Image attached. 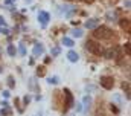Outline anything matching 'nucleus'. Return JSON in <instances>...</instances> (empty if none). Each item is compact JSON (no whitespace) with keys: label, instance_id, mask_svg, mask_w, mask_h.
<instances>
[{"label":"nucleus","instance_id":"obj_1","mask_svg":"<svg viewBox=\"0 0 131 116\" xmlns=\"http://www.w3.org/2000/svg\"><path fill=\"white\" fill-rule=\"evenodd\" d=\"M93 35H95L98 40H108V38L113 37V31L110 28H107V26H96Z\"/></svg>","mask_w":131,"mask_h":116},{"label":"nucleus","instance_id":"obj_2","mask_svg":"<svg viewBox=\"0 0 131 116\" xmlns=\"http://www.w3.org/2000/svg\"><path fill=\"white\" fill-rule=\"evenodd\" d=\"M85 47H87L89 52H92V54H95V55H101V52H102L101 44L96 43V41H93V40H89V41L85 43Z\"/></svg>","mask_w":131,"mask_h":116},{"label":"nucleus","instance_id":"obj_3","mask_svg":"<svg viewBox=\"0 0 131 116\" xmlns=\"http://www.w3.org/2000/svg\"><path fill=\"white\" fill-rule=\"evenodd\" d=\"M101 86L104 87V89H107V90H110V89H113L114 86V78L113 76H101Z\"/></svg>","mask_w":131,"mask_h":116},{"label":"nucleus","instance_id":"obj_4","mask_svg":"<svg viewBox=\"0 0 131 116\" xmlns=\"http://www.w3.org/2000/svg\"><path fill=\"white\" fill-rule=\"evenodd\" d=\"M64 96H66V107H64V112L66 110H69L70 107H73V95H72V92L69 90V89H64Z\"/></svg>","mask_w":131,"mask_h":116},{"label":"nucleus","instance_id":"obj_5","mask_svg":"<svg viewBox=\"0 0 131 116\" xmlns=\"http://www.w3.org/2000/svg\"><path fill=\"white\" fill-rule=\"evenodd\" d=\"M49 20H50L49 12H44V11H40V12H38V22L41 23V26H43V28H44V26H47Z\"/></svg>","mask_w":131,"mask_h":116},{"label":"nucleus","instance_id":"obj_6","mask_svg":"<svg viewBox=\"0 0 131 116\" xmlns=\"http://www.w3.org/2000/svg\"><path fill=\"white\" fill-rule=\"evenodd\" d=\"M104 57L108 58V60H111V58H117L119 57V47L116 46V47H110V49H107V51L104 52Z\"/></svg>","mask_w":131,"mask_h":116},{"label":"nucleus","instance_id":"obj_7","mask_svg":"<svg viewBox=\"0 0 131 116\" xmlns=\"http://www.w3.org/2000/svg\"><path fill=\"white\" fill-rule=\"evenodd\" d=\"M34 55H35V57H38V55H43V54H44V46H43V44H40V43H37V44H35V46H34Z\"/></svg>","mask_w":131,"mask_h":116},{"label":"nucleus","instance_id":"obj_8","mask_svg":"<svg viewBox=\"0 0 131 116\" xmlns=\"http://www.w3.org/2000/svg\"><path fill=\"white\" fill-rule=\"evenodd\" d=\"M96 26H99V20L98 18H90L85 22V28L87 29H95Z\"/></svg>","mask_w":131,"mask_h":116},{"label":"nucleus","instance_id":"obj_9","mask_svg":"<svg viewBox=\"0 0 131 116\" xmlns=\"http://www.w3.org/2000/svg\"><path fill=\"white\" fill-rule=\"evenodd\" d=\"M119 25H121L122 29H125L127 32H130V18H121L119 20Z\"/></svg>","mask_w":131,"mask_h":116},{"label":"nucleus","instance_id":"obj_10","mask_svg":"<svg viewBox=\"0 0 131 116\" xmlns=\"http://www.w3.org/2000/svg\"><path fill=\"white\" fill-rule=\"evenodd\" d=\"M105 17H107L108 22H116V20H117V12H116V11H108Z\"/></svg>","mask_w":131,"mask_h":116},{"label":"nucleus","instance_id":"obj_11","mask_svg":"<svg viewBox=\"0 0 131 116\" xmlns=\"http://www.w3.org/2000/svg\"><path fill=\"white\" fill-rule=\"evenodd\" d=\"M67 58H69V61H72V63H76V61L79 60V55H78L75 51H70V52L67 54Z\"/></svg>","mask_w":131,"mask_h":116},{"label":"nucleus","instance_id":"obj_12","mask_svg":"<svg viewBox=\"0 0 131 116\" xmlns=\"http://www.w3.org/2000/svg\"><path fill=\"white\" fill-rule=\"evenodd\" d=\"M6 52H8V55H9V57H15V55H17V49H15V46H14V44H9V46H8V49H6Z\"/></svg>","mask_w":131,"mask_h":116},{"label":"nucleus","instance_id":"obj_13","mask_svg":"<svg viewBox=\"0 0 131 116\" xmlns=\"http://www.w3.org/2000/svg\"><path fill=\"white\" fill-rule=\"evenodd\" d=\"M46 75V67L44 66H38L37 67V76H44Z\"/></svg>","mask_w":131,"mask_h":116},{"label":"nucleus","instance_id":"obj_14","mask_svg":"<svg viewBox=\"0 0 131 116\" xmlns=\"http://www.w3.org/2000/svg\"><path fill=\"white\" fill-rule=\"evenodd\" d=\"M63 44H64V46H67V47H73V44H75V43H73V40H72V38H67V37H64V38H63Z\"/></svg>","mask_w":131,"mask_h":116},{"label":"nucleus","instance_id":"obj_15","mask_svg":"<svg viewBox=\"0 0 131 116\" xmlns=\"http://www.w3.org/2000/svg\"><path fill=\"white\" fill-rule=\"evenodd\" d=\"M72 35H73V37H75V38H81V37H82V31H81V29H73V31H72Z\"/></svg>","mask_w":131,"mask_h":116},{"label":"nucleus","instance_id":"obj_16","mask_svg":"<svg viewBox=\"0 0 131 116\" xmlns=\"http://www.w3.org/2000/svg\"><path fill=\"white\" fill-rule=\"evenodd\" d=\"M47 83L55 86V84H58V83H60V78H58V76H50V78H47Z\"/></svg>","mask_w":131,"mask_h":116},{"label":"nucleus","instance_id":"obj_17","mask_svg":"<svg viewBox=\"0 0 131 116\" xmlns=\"http://www.w3.org/2000/svg\"><path fill=\"white\" fill-rule=\"evenodd\" d=\"M90 104H92V98H90L89 95H85V96H84V107H85V109H89V107H90Z\"/></svg>","mask_w":131,"mask_h":116},{"label":"nucleus","instance_id":"obj_18","mask_svg":"<svg viewBox=\"0 0 131 116\" xmlns=\"http://www.w3.org/2000/svg\"><path fill=\"white\" fill-rule=\"evenodd\" d=\"M122 87H124V90H125V93H127V99H130V83H124Z\"/></svg>","mask_w":131,"mask_h":116},{"label":"nucleus","instance_id":"obj_19","mask_svg":"<svg viewBox=\"0 0 131 116\" xmlns=\"http://www.w3.org/2000/svg\"><path fill=\"white\" fill-rule=\"evenodd\" d=\"M8 86H9V89H14V87H15V81H14V76H8Z\"/></svg>","mask_w":131,"mask_h":116},{"label":"nucleus","instance_id":"obj_20","mask_svg":"<svg viewBox=\"0 0 131 116\" xmlns=\"http://www.w3.org/2000/svg\"><path fill=\"white\" fill-rule=\"evenodd\" d=\"M18 52H20V55H21V57H25V55H26V47H25V44H23V43L20 44V47H18Z\"/></svg>","mask_w":131,"mask_h":116},{"label":"nucleus","instance_id":"obj_21","mask_svg":"<svg viewBox=\"0 0 131 116\" xmlns=\"http://www.w3.org/2000/svg\"><path fill=\"white\" fill-rule=\"evenodd\" d=\"M50 54H52V57H57V55L61 54V49H60V47H53V49L50 51Z\"/></svg>","mask_w":131,"mask_h":116},{"label":"nucleus","instance_id":"obj_22","mask_svg":"<svg viewBox=\"0 0 131 116\" xmlns=\"http://www.w3.org/2000/svg\"><path fill=\"white\" fill-rule=\"evenodd\" d=\"M2 115L3 116H9L11 115V109H9V107H3V109H2Z\"/></svg>","mask_w":131,"mask_h":116},{"label":"nucleus","instance_id":"obj_23","mask_svg":"<svg viewBox=\"0 0 131 116\" xmlns=\"http://www.w3.org/2000/svg\"><path fill=\"white\" fill-rule=\"evenodd\" d=\"M23 101H25V105H28V104H29V101H31V96H29V95H26V96L23 98Z\"/></svg>","mask_w":131,"mask_h":116},{"label":"nucleus","instance_id":"obj_24","mask_svg":"<svg viewBox=\"0 0 131 116\" xmlns=\"http://www.w3.org/2000/svg\"><path fill=\"white\" fill-rule=\"evenodd\" d=\"M110 109H111V112H113V113H119V109H117L114 104H111V107H110Z\"/></svg>","mask_w":131,"mask_h":116},{"label":"nucleus","instance_id":"obj_25","mask_svg":"<svg viewBox=\"0 0 131 116\" xmlns=\"http://www.w3.org/2000/svg\"><path fill=\"white\" fill-rule=\"evenodd\" d=\"M125 51H127V55H130V41L125 43Z\"/></svg>","mask_w":131,"mask_h":116},{"label":"nucleus","instance_id":"obj_26","mask_svg":"<svg viewBox=\"0 0 131 116\" xmlns=\"http://www.w3.org/2000/svg\"><path fill=\"white\" fill-rule=\"evenodd\" d=\"M2 95H3L5 98H9V95H11V93H9L8 90H3V92H2Z\"/></svg>","mask_w":131,"mask_h":116},{"label":"nucleus","instance_id":"obj_27","mask_svg":"<svg viewBox=\"0 0 131 116\" xmlns=\"http://www.w3.org/2000/svg\"><path fill=\"white\" fill-rule=\"evenodd\" d=\"M0 25H3V26H6V22H5V18H3V17H0Z\"/></svg>","mask_w":131,"mask_h":116},{"label":"nucleus","instance_id":"obj_28","mask_svg":"<svg viewBox=\"0 0 131 116\" xmlns=\"http://www.w3.org/2000/svg\"><path fill=\"white\" fill-rule=\"evenodd\" d=\"M0 32H3L5 35H8V34H9V31H8V29H0Z\"/></svg>","mask_w":131,"mask_h":116},{"label":"nucleus","instance_id":"obj_29","mask_svg":"<svg viewBox=\"0 0 131 116\" xmlns=\"http://www.w3.org/2000/svg\"><path fill=\"white\" fill-rule=\"evenodd\" d=\"M125 6H127V8H130V6H131V2H130V0H125Z\"/></svg>","mask_w":131,"mask_h":116},{"label":"nucleus","instance_id":"obj_30","mask_svg":"<svg viewBox=\"0 0 131 116\" xmlns=\"http://www.w3.org/2000/svg\"><path fill=\"white\" fill-rule=\"evenodd\" d=\"M76 110H78V112H81V110H82V107H81V104H76Z\"/></svg>","mask_w":131,"mask_h":116},{"label":"nucleus","instance_id":"obj_31","mask_svg":"<svg viewBox=\"0 0 131 116\" xmlns=\"http://www.w3.org/2000/svg\"><path fill=\"white\" fill-rule=\"evenodd\" d=\"M0 72H2V66H0Z\"/></svg>","mask_w":131,"mask_h":116}]
</instances>
